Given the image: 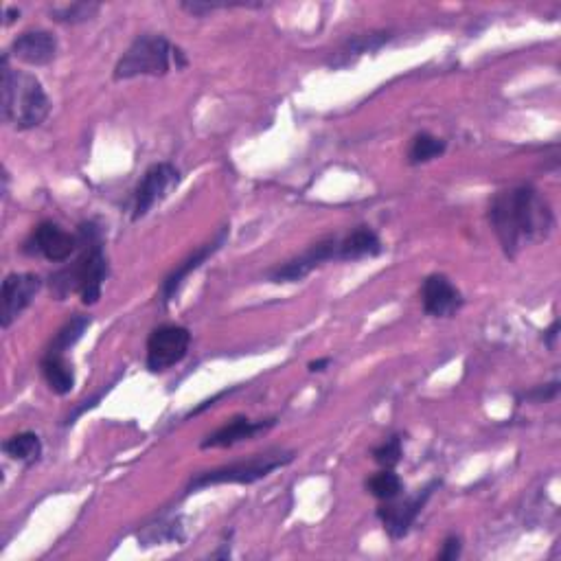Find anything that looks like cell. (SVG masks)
<instances>
[{
    "label": "cell",
    "mask_w": 561,
    "mask_h": 561,
    "mask_svg": "<svg viewBox=\"0 0 561 561\" xmlns=\"http://www.w3.org/2000/svg\"><path fill=\"white\" fill-rule=\"evenodd\" d=\"M489 224L502 250L515 257L520 250L540 244L555 228L553 206L533 185H515L498 191L489 204Z\"/></svg>",
    "instance_id": "6da1fadb"
},
{
    "label": "cell",
    "mask_w": 561,
    "mask_h": 561,
    "mask_svg": "<svg viewBox=\"0 0 561 561\" xmlns=\"http://www.w3.org/2000/svg\"><path fill=\"white\" fill-rule=\"evenodd\" d=\"M75 235L79 244L77 257L71 266L51 274V290L60 301L71 292H77L84 305H95L101 299L103 283L110 272L106 250H103V233L99 224L84 222Z\"/></svg>",
    "instance_id": "7a4b0ae2"
},
{
    "label": "cell",
    "mask_w": 561,
    "mask_h": 561,
    "mask_svg": "<svg viewBox=\"0 0 561 561\" xmlns=\"http://www.w3.org/2000/svg\"><path fill=\"white\" fill-rule=\"evenodd\" d=\"M51 114V99L44 93L40 79L9 66L3 55V117L16 130L38 128Z\"/></svg>",
    "instance_id": "3957f363"
},
{
    "label": "cell",
    "mask_w": 561,
    "mask_h": 561,
    "mask_svg": "<svg viewBox=\"0 0 561 561\" xmlns=\"http://www.w3.org/2000/svg\"><path fill=\"white\" fill-rule=\"evenodd\" d=\"M171 64H176V68L187 66L185 53L160 33H143L114 66V79L121 82L134 77H163L169 73Z\"/></svg>",
    "instance_id": "277c9868"
},
{
    "label": "cell",
    "mask_w": 561,
    "mask_h": 561,
    "mask_svg": "<svg viewBox=\"0 0 561 561\" xmlns=\"http://www.w3.org/2000/svg\"><path fill=\"white\" fill-rule=\"evenodd\" d=\"M294 461V452L288 450H268L263 454L250 456L248 461L233 463L211 469V472H202L196 478H191V483L187 485V494L193 491H200L204 487L213 485H253L257 480L270 476L274 469L285 467Z\"/></svg>",
    "instance_id": "5b68a950"
},
{
    "label": "cell",
    "mask_w": 561,
    "mask_h": 561,
    "mask_svg": "<svg viewBox=\"0 0 561 561\" xmlns=\"http://www.w3.org/2000/svg\"><path fill=\"white\" fill-rule=\"evenodd\" d=\"M191 334L182 325H160L147 338L145 364L152 373H163L187 358Z\"/></svg>",
    "instance_id": "8992f818"
},
{
    "label": "cell",
    "mask_w": 561,
    "mask_h": 561,
    "mask_svg": "<svg viewBox=\"0 0 561 561\" xmlns=\"http://www.w3.org/2000/svg\"><path fill=\"white\" fill-rule=\"evenodd\" d=\"M325 261H340V235H329L320 242L309 246L303 255L285 261L283 266H277L268 272V279L272 283H296L303 281L309 272H314Z\"/></svg>",
    "instance_id": "52a82bcc"
},
{
    "label": "cell",
    "mask_w": 561,
    "mask_h": 561,
    "mask_svg": "<svg viewBox=\"0 0 561 561\" xmlns=\"http://www.w3.org/2000/svg\"><path fill=\"white\" fill-rule=\"evenodd\" d=\"M180 182V171L171 163H158L145 171L134 191L132 220H141Z\"/></svg>",
    "instance_id": "ba28073f"
},
{
    "label": "cell",
    "mask_w": 561,
    "mask_h": 561,
    "mask_svg": "<svg viewBox=\"0 0 561 561\" xmlns=\"http://www.w3.org/2000/svg\"><path fill=\"white\" fill-rule=\"evenodd\" d=\"M437 487V483H432L430 487H426L419 494L404 498V500H388L384 505L377 509V518L382 520L384 531L393 537V540H402L412 529V524L417 522L421 509L426 507L428 498L432 496V489Z\"/></svg>",
    "instance_id": "9c48e42d"
},
{
    "label": "cell",
    "mask_w": 561,
    "mask_h": 561,
    "mask_svg": "<svg viewBox=\"0 0 561 561\" xmlns=\"http://www.w3.org/2000/svg\"><path fill=\"white\" fill-rule=\"evenodd\" d=\"M77 246V235L66 233L62 226L53 222H42L31 233L25 250L29 255H40L53 263H64L77 253Z\"/></svg>",
    "instance_id": "30bf717a"
},
{
    "label": "cell",
    "mask_w": 561,
    "mask_h": 561,
    "mask_svg": "<svg viewBox=\"0 0 561 561\" xmlns=\"http://www.w3.org/2000/svg\"><path fill=\"white\" fill-rule=\"evenodd\" d=\"M421 303L432 318H452L463 307V294L445 274H432L421 285Z\"/></svg>",
    "instance_id": "8fae6325"
},
{
    "label": "cell",
    "mask_w": 561,
    "mask_h": 561,
    "mask_svg": "<svg viewBox=\"0 0 561 561\" xmlns=\"http://www.w3.org/2000/svg\"><path fill=\"white\" fill-rule=\"evenodd\" d=\"M42 288V279L31 272H16L9 274L3 281V327H11L16 318L36 299V294Z\"/></svg>",
    "instance_id": "7c38bea8"
},
{
    "label": "cell",
    "mask_w": 561,
    "mask_h": 561,
    "mask_svg": "<svg viewBox=\"0 0 561 561\" xmlns=\"http://www.w3.org/2000/svg\"><path fill=\"white\" fill-rule=\"evenodd\" d=\"M9 55L29 66H47L57 55V40L49 31H27L11 42Z\"/></svg>",
    "instance_id": "4fadbf2b"
},
{
    "label": "cell",
    "mask_w": 561,
    "mask_h": 561,
    "mask_svg": "<svg viewBox=\"0 0 561 561\" xmlns=\"http://www.w3.org/2000/svg\"><path fill=\"white\" fill-rule=\"evenodd\" d=\"M272 426H274V419L253 421V419H246V417H235L233 421H228L226 426L211 432L209 437H206L200 443V448L202 450L233 448V445H237V443L255 439V437H259V434H266Z\"/></svg>",
    "instance_id": "5bb4252c"
},
{
    "label": "cell",
    "mask_w": 561,
    "mask_h": 561,
    "mask_svg": "<svg viewBox=\"0 0 561 561\" xmlns=\"http://www.w3.org/2000/svg\"><path fill=\"white\" fill-rule=\"evenodd\" d=\"M226 237H228V228H222L220 233H217V237L213 239L211 244H204L200 246L196 253H193L189 259H185L180 263V266L169 274V277L163 281V288H160V299H163V303L167 305L169 301H174V296L178 294V290L182 288V283H185L189 279V274L191 272H196L202 263L213 257L217 250H220L226 242Z\"/></svg>",
    "instance_id": "9a60e30c"
},
{
    "label": "cell",
    "mask_w": 561,
    "mask_h": 561,
    "mask_svg": "<svg viewBox=\"0 0 561 561\" xmlns=\"http://www.w3.org/2000/svg\"><path fill=\"white\" fill-rule=\"evenodd\" d=\"M393 33L391 31H371V33H358V36H351L342 47L336 51L331 66L342 68L349 66L356 60H360L366 53L380 51L386 42H391Z\"/></svg>",
    "instance_id": "2e32d148"
},
{
    "label": "cell",
    "mask_w": 561,
    "mask_h": 561,
    "mask_svg": "<svg viewBox=\"0 0 561 561\" xmlns=\"http://www.w3.org/2000/svg\"><path fill=\"white\" fill-rule=\"evenodd\" d=\"M382 242L369 226H358L345 237H340V261H360L382 255Z\"/></svg>",
    "instance_id": "e0dca14e"
},
{
    "label": "cell",
    "mask_w": 561,
    "mask_h": 561,
    "mask_svg": "<svg viewBox=\"0 0 561 561\" xmlns=\"http://www.w3.org/2000/svg\"><path fill=\"white\" fill-rule=\"evenodd\" d=\"M42 375L47 380L49 388L55 395H68L75 386V371L73 364L64 358V353H51L47 351V356L42 358Z\"/></svg>",
    "instance_id": "ac0fdd59"
},
{
    "label": "cell",
    "mask_w": 561,
    "mask_h": 561,
    "mask_svg": "<svg viewBox=\"0 0 561 561\" xmlns=\"http://www.w3.org/2000/svg\"><path fill=\"white\" fill-rule=\"evenodd\" d=\"M3 452L9 459L33 465L42 456V441L36 432H18L3 443Z\"/></svg>",
    "instance_id": "d6986e66"
},
{
    "label": "cell",
    "mask_w": 561,
    "mask_h": 561,
    "mask_svg": "<svg viewBox=\"0 0 561 561\" xmlns=\"http://www.w3.org/2000/svg\"><path fill=\"white\" fill-rule=\"evenodd\" d=\"M90 323H93V318H90V316L75 314L60 331H57L49 351L51 353H66L68 349H73L77 342L82 340V336L86 334V329L90 327Z\"/></svg>",
    "instance_id": "ffe728a7"
},
{
    "label": "cell",
    "mask_w": 561,
    "mask_h": 561,
    "mask_svg": "<svg viewBox=\"0 0 561 561\" xmlns=\"http://www.w3.org/2000/svg\"><path fill=\"white\" fill-rule=\"evenodd\" d=\"M445 141L439 139V136H432L428 132H421L417 134L415 139L410 143V150H408V163L410 165H423V163H430V160L439 158L445 154Z\"/></svg>",
    "instance_id": "44dd1931"
},
{
    "label": "cell",
    "mask_w": 561,
    "mask_h": 561,
    "mask_svg": "<svg viewBox=\"0 0 561 561\" xmlns=\"http://www.w3.org/2000/svg\"><path fill=\"white\" fill-rule=\"evenodd\" d=\"M366 489H369V494L373 498L388 502V500H395L402 496L404 483H402V478L393 472V469H382L380 474H375L366 480Z\"/></svg>",
    "instance_id": "7402d4cb"
},
{
    "label": "cell",
    "mask_w": 561,
    "mask_h": 561,
    "mask_svg": "<svg viewBox=\"0 0 561 561\" xmlns=\"http://www.w3.org/2000/svg\"><path fill=\"white\" fill-rule=\"evenodd\" d=\"M185 540V533H182L180 520H167L147 526V529L139 535V542L143 546H154V544H178Z\"/></svg>",
    "instance_id": "603a6c76"
},
{
    "label": "cell",
    "mask_w": 561,
    "mask_h": 561,
    "mask_svg": "<svg viewBox=\"0 0 561 561\" xmlns=\"http://www.w3.org/2000/svg\"><path fill=\"white\" fill-rule=\"evenodd\" d=\"M101 5L99 3H71L62 7H53L51 16L55 22H62V25H79V22L93 20L99 14Z\"/></svg>",
    "instance_id": "cb8c5ba5"
},
{
    "label": "cell",
    "mask_w": 561,
    "mask_h": 561,
    "mask_svg": "<svg viewBox=\"0 0 561 561\" xmlns=\"http://www.w3.org/2000/svg\"><path fill=\"white\" fill-rule=\"evenodd\" d=\"M404 450H402V439L399 437H388L384 443L377 445L373 450V461L377 465H382L384 469H393L402 461Z\"/></svg>",
    "instance_id": "d4e9b609"
},
{
    "label": "cell",
    "mask_w": 561,
    "mask_h": 561,
    "mask_svg": "<svg viewBox=\"0 0 561 561\" xmlns=\"http://www.w3.org/2000/svg\"><path fill=\"white\" fill-rule=\"evenodd\" d=\"M557 393H559V384L553 382V384L535 388V391L524 393L520 399H529V402H533V404H544V402H551V399H555Z\"/></svg>",
    "instance_id": "484cf974"
},
{
    "label": "cell",
    "mask_w": 561,
    "mask_h": 561,
    "mask_svg": "<svg viewBox=\"0 0 561 561\" xmlns=\"http://www.w3.org/2000/svg\"><path fill=\"white\" fill-rule=\"evenodd\" d=\"M459 557H461V537L459 535H450L448 540L443 542L439 559L454 561V559H459Z\"/></svg>",
    "instance_id": "4316f807"
},
{
    "label": "cell",
    "mask_w": 561,
    "mask_h": 561,
    "mask_svg": "<svg viewBox=\"0 0 561 561\" xmlns=\"http://www.w3.org/2000/svg\"><path fill=\"white\" fill-rule=\"evenodd\" d=\"M329 362H331L329 358H323V360H314V362H309L307 366H309V371H312V373H320V371H325V369H327Z\"/></svg>",
    "instance_id": "83f0119b"
},
{
    "label": "cell",
    "mask_w": 561,
    "mask_h": 561,
    "mask_svg": "<svg viewBox=\"0 0 561 561\" xmlns=\"http://www.w3.org/2000/svg\"><path fill=\"white\" fill-rule=\"evenodd\" d=\"M557 331H559V323L555 320V323L551 325V329L546 331V342H548V347H555V338H557Z\"/></svg>",
    "instance_id": "f1b7e54d"
},
{
    "label": "cell",
    "mask_w": 561,
    "mask_h": 561,
    "mask_svg": "<svg viewBox=\"0 0 561 561\" xmlns=\"http://www.w3.org/2000/svg\"><path fill=\"white\" fill-rule=\"evenodd\" d=\"M5 16H7V18H5V25L9 27V25H11V22H14V20H16L14 16H20V11H18V9H7V11H5Z\"/></svg>",
    "instance_id": "f546056e"
}]
</instances>
